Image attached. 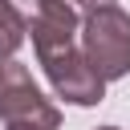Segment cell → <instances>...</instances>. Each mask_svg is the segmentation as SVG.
Wrapping results in <instances>:
<instances>
[{"label": "cell", "mask_w": 130, "mask_h": 130, "mask_svg": "<svg viewBox=\"0 0 130 130\" xmlns=\"http://www.w3.org/2000/svg\"><path fill=\"white\" fill-rule=\"evenodd\" d=\"M81 53L98 69L102 81H118L130 73V12L118 4L93 8L81 20Z\"/></svg>", "instance_id": "1"}, {"label": "cell", "mask_w": 130, "mask_h": 130, "mask_svg": "<svg viewBox=\"0 0 130 130\" xmlns=\"http://www.w3.org/2000/svg\"><path fill=\"white\" fill-rule=\"evenodd\" d=\"M0 118L8 126H32V130H57L61 110L41 93L32 73L20 61H0Z\"/></svg>", "instance_id": "2"}, {"label": "cell", "mask_w": 130, "mask_h": 130, "mask_svg": "<svg viewBox=\"0 0 130 130\" xmlns=\"http://www.w3.org/2000/svg\"><path fill=\"white\" fill-rule=\"evenodd\" d=\"M41 65H45L57 98H65V102H73V106H98V102L106 98V81L98 77V69L89 65V57H85L77 45H65V49H57V53H45Z\"/></svg>", "instance_id": "3"}, {"label": "cell", "mask_w": 130, "mask_h": 130, "mask_svg": "<svg viewBox=\"0 0 130 130\" xmlns=\"http://www.w3.org/2000/svg\"><path fill=\"white\" fill-rule=\"evenodd\" d=\"M77 28H81V16H77V8H73L69 0H37V12H32V20H28L37 57L73 45V41H77Z\"/></svg>", "instance_id": "4"}, {"label": "cell", "mask_w": 130, "mask_h": 130, "mask_svg": "<svg viewBox=\"0 0 130 130\" xmlns=\"http://www.w3.org/2000/svg\"><path fill=\"white\" fill-rule=\"evenodd\" d=\"M24 32H28V20L12 8V0H0V61H8L24 45Z\"/></svg>", "instance_id": "5"}, {"label": "cell", "mask_w": 130, "mask_h": 130, "mask_svg": "<svg viewBox=\"0 0 130 130\" xmlns=\"http://www.w3.org/2000/svg\"><path fill=\"white\" fill-rule=\"evenodd\" d=\"M69 4H81V8L93 12V8H106V4H114V0H69Z\"/></svg>", "instance_id": "6"}, {"label": "cell", "mask_w": 130, "mask_h": 130, "mask_svg": "<svg viewBox=\"0 0 130 130\" xmlns=\"http://www.w3.org/2000/svg\"><path fill=\"white\" fill-rule=\"evenodd\" d=\"M8 130H32V126H8Z\"/></svg>", "instance_id": "7"}, {"label": "cell", "mask_w": 130, "mask_h": 130, "mask_svg": "<svg viewBox=\"0 0 130 130\" xmlns=\"http://www.w3.org/2000/svg\"><path fill=\"white\" fill-rule=\"evenodd\" d=\"M98 130H118V126H98Z\"/></svg>", "instance_id": "8"}]
</instances>
